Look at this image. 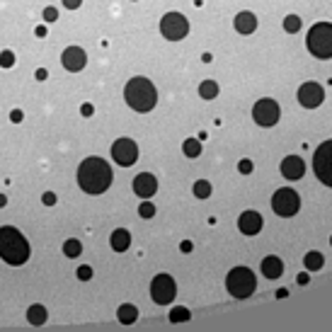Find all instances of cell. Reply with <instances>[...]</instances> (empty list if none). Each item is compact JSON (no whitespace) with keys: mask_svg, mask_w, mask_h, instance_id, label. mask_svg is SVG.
Listing matches in <instances>:
<instances>
[{"mask_svg":"<svg viewBox=\"0 0 332 332\" xmlns=\"http://www.w3.org/2000/svg\"><path fill=\"white\" fill-rule=\"evenodd\" d=\"M112 179L114 175L109 163L97 155H90L78 165V187L85 194H104L112 187Z\"/></svg>","mask_w":332,"mask_h":332,"instance_id":"cell-1","label":"cell"},{"mask_svg":"<svg viewBox=\"0 0 332 332\" xmlns=\"http://www.w3.org/2000/svg\"><path fill=\"white\" fill-rule=\"evenodd\" d=\"M29 255H32V247L22 233L12 226H3L0 228V260L12 267H20L29 260Z\"/></svg>","mask_w":332,"mask_h":332,"instance_id":"cell-2","label":"cell"},{"mask_svg":"<svg viewBox=\"0 0 332 332\" xmlns=\"http://www.w3.org/2000/svg\"><path fill=\"white\" fill-rule=\"evenodd\" d=\"M124 100H126V104H129L133 112L148 114V112L158 104V90H155L153 80L136 76L126 83V88H124Z\"/></svg>","mask_w":332,"mask_h":332,"instance_id":"cell-3","label":"cell"},{"mask_svg":"<svg viewBox=\"0 0 332 332\" xmlns=\"http://www.w3.org/2000/svg\"><path fill=\"white\" fill-rule=\"evenodd\" d=\"M306 49L310 56L327 61L332 58V22H318L313 24L306 34Z\"/></svg>","mask_w":332,"mask_h":332,"instance_id":"cell-4","label":"cell"},{"mask_svg":"<svg viewBox=\"0 0 332 332\" xmlns=\"http://www.w3.org/2000/svg\"><path fill=\"white\" fill-rule=\"evenodd\" d=\"M226 288L233 299H250L257 288V279L247 267H233L226 277Z\"/></svg>","mask_w":332,"mask_h":332,"instance_id":"cell-5","label":"cell"},{"mask_svg":"<svg viewBox=\"0 0 332 332\" xmlns=\"http://www.w3.org/2000/svg\"><path fill=\"white\" fill-rule=\"evenodd\" d=\"M272 211L281 216V218H291L301 211V197L296 189L291 187H281L272 194Z\"/></svg>","mask_w":332,"mask_h":332,"instance_id":"cell-6","label":"cell"},{"mask_svg":"<svg viewBox=\"0 0 332 332\" xmlns=\"http://www.w3.org/2000/svg\"><path fill=\"white\" fill-rule=\"evenodd\" d=\"M313 172L325 187H332V138L315 148L313 153Z\"/></svg>","mask_w":332,"mask_h":332,"instance_id":"cell-7","label":"cell"},{"mask_svg":"<svg viewBox=\"0 0 332 332\" xmlns=\"http://www.w3.org/2000/svg\"><path fill=\"white\" fill-rule=\"evenodd\" d=\"M160 34L165 36L167 42H182L189 34V22L185 15L179 12H167L160 20Z\"/></svg>","mask_w":332,"mask_h":332,"instance_id":"cell-8","label":"cell"},{"mask_svg":"<svg viewBox=\"0 0 332 332\" xmlns=\"http://www.w3.org/2000/svg\"><path fill=\"white\" fill-rule=\"evenodd\" d=\"M177 296V284L170 274H155L153 281H151V299L158 303V306H167L172 303Z\"/></svg>","mask_w":332,"mask_h":332,"instance_id":"cell-9","label":"cell"},{"mask_svg":"<svg viewBox=\"0 0 332 332\" xmlns=\"http://www.w3.org/2000/svg\"><path fill=\"white\" fill-rule=\"evenodd\" d=\"M252 119H255L260 126H274V124L281 119V107L277 104V100L262 97V100H257L255 107H252Z\"/></svg>","mask_w":332,"mask_h":332,"instance_id":"cell-10","label":"cell"},{"mask_svg":"<svg viewBox=\"0 0 332 332\" xmlns=\"http://www.w3.org/2000/svg\"><path fill=\"white\" fill-rule=\"evenodd\" d=\"M112 158H114L117 165H122V167L133 165L138 160V145H136V141L133 138H117L112 143Z\"/></svg>","mask_w":332,"mask_h":332,"instance_id":"cell-11","label":"cell"},{"mask_svg":"<svg viewBox=\"0 0 332 332\" xmlns=\"http://www.w3.org/2000/svg\"><path fill=\"white\" fill-rule=\"evenodd\" d=\"M322 100H325V90L322 85H318L315 80H308V83H303L299 88V102L301 107H306V109H315V107H320Z\"/></svg>","mask_w":332,"mask_h":332,"instance_id":"cell-12","label":"cell"},{"mask_svg":"<svg viewBox=\"0 0 332 332\" xmlns=\"http://www.w3.org/2000/svg\"><path fill=\"white\" fill-rule=\"evenodd\" d=\"M88 63V54H85V49L83 46H68L66 51L61 54V66L70 70V73H78V70H83Z\"/></svg>","mask_w":332,"mask_h":332,"instance_id":"cell-13","label":"cell"},{"mask_svg":"<svg viewBox=\"0 0 332 332\" xmlns=\"http://www.w3.org/2000/svg\"><path fill=\"white\" fill-rule=\"evenodd\" d=\"M279 170H281V175L286 179L296 182V179H301L306 175V163H303V158H299V155H286V158L281 160Z\"/></svg>","mask_w":332,"mask_h":332,"instance_id":"cell-14","label":"cell"},{"mask_svg":"<svg viewBox=\"0 0 332 332\" xmlns=\"http://www.w3.org/2000/svg\"><path fill=\"white\" fill-rule=\"evenodd\" d=\"M133 192L141 197V199H151L155 192H158V179L151 172H141L133 177Z\"/></svg>","mask_w":332,"mask_h":332,"instance_id":"cell-15","label":"cell"},{"mask_svg":"<svg viewBox=\"0 0 332 332\" xmlns=\"http://www.w3.org/2000/svg\"><path fill=\"white\" fill-rule=\"evenodd\" d=\"M262 226H265V221H262V216L257 211H243L240 218H238V228H240L243 235H257L262 231Z\"/></svg>","mask_w":332,"mask_h":332,"instance_id":"cell-16","label":"cell"},{"mask_svg":"<svg viewBox=\"0 0 332 332\" xmlns=\"http://www.w3.org/2000/svg\"><path fill=\"white\" fill-rule=\"evenodd\" d=\"M233 27H235V32L247 36V34H252L257 29V15H252L250 10H243L235 15V20H233Z\"/></svg>","mask_w":332,"mask_h":332,"instance_id":"cell-17","label":"cell"},{"mask_svg":"<svg viewBox=\"0 0 332 332\" xmlns=\"http://www.w3.org/2000/svg\"><path fill=\"white\" fill-rule=\"evenodd\" d=\"M260 269H262V277H267V279H279L281 274H284V262H281L277 255H269V257H265V260H262Z\"/></svg>","mask_w":332,"mask_h":332,"instance_id":"cell-18","label":"cell"},{"mask_svg":"<svg viewBox=\"0 0 332 332\" xmlns=\"http://www.w3.org/2000/svg\"><path fill=\"white\" fill-rule=\"evenodd\" d=\"M109 245L114 252H126L131 247V233L126 228H117V231L109 235Z\"/></svg>","mask_w":332,"mask_h":332,"instance_id":"cell-19","label":"cell"},{"mask_svg":"<svg viewBox=\"0 0 332 332\" xmlns=\"http://www.w3.org/2000/svg\"><path fill=\"white\" fill-rule=\"evenodd\" d=\"M46 318H49V313H46V308L42 303H34V306L27 308V322L34 325V327H42L46 322Z\"/></svg>","mask_w":332,"mask_h":332,"instance_id":"cell-20","label":"cell"},{"mask_svg":"<svg viewBox=\"0 0 332 332\" xmlns=\"http://www.w3.org/2000/svg\"><path fill=\"white\" fill-rule=\"evenodd\" d=\"M117 318H119L122 325H133V322L138 320V308L133 303H122L119 310H117Z\"/></svg>","mask_w":332,"mask_h":332,"instance_id":"cell-21","label":"cell"},{"mask_svg":"<svg viewBox=\"0 0 332 332\" xmlns=\"http://www.w3.org/2000/svg\"><path fill=\"white\" fill-rule=\"evenodd\" d=\"M322 265H325V257L320 252H315V250L306 252V257H303V267L308 272H318V269H322Z\"/></svg>","mask_w":332,"mask_h":332,"instance_id":"cell-22","label":"cell"},{"mask_svg":"<svg viewBox=\"0 0 332 332\" xmlns=\"http://www.w3.org/2000/svg\"><path fill=\"white\" fill-rule=\"evenodd\" d=\"M199 97L201 100L218 97V83H216V80H204V83H199Z\"/></svg>","mask_w":332,"mask_h":332,"instance_id":"cell-23","label":"cell"},{"mask_svg":"<svg viewBox=\"0 0 332 332\" xmlns=\"http://www.w3.org/2000/svg\"><path fill=\"white\" fill-rule=\"evenodd\" d=\"M80 252H83V243L78 238H68L66 243H63V255L66 257L76 260V257H80Z\"/></svg>","mask_w":332,"mask_h":332,"instance_id":"cell-24","label":"cell"},{"mask_svg":"<svg viewBox=\"0 0 332 332\" xmlns=\"http://www.w3.org/2000/svg\"><path fill=\"white\" fill-rule=\"evenodd\" d=\"M170 322H187L189 318H192V313H189V308H185V306H172V310H170Z\"/></svg>","mask_w":332,"mask_h":332,"instance_id":"cell-25","label":"cell"},{"mask_svg":"<svg viewBox=\"0 0 332 332\" xmlns=\"http://www.w3.org/2000/svg\"><path fill=\"white\" fill-rule=\"evenodd\" d=\"M182 151L187 158H199L201 155V143L199 138H185V143H182Z\"/></svg>","mask_w":332,"mask_h":332,"instance_id":"cell-26","label":"cell"},{"mask_svg":"<svg viewBox=\"0 0 332 332\" xmlns=\"http://www.w3.org/2000/svg\"><path fill=\"white\" fill-rule=\"evenodd\" d=\"M192 192H194L197 199H209L211 197V182H206V179H197L194 187H192Z\"/></svg>","mask_w":332,"mask_h":332,"instance_id":"cell-27","label":"cell"},{"mask_svg":"<svg viewBox=\"0 0 332 332\" xmlns=\"http://www.w3.org/2000/svg\"><path fill=\"white\" fill-rule=\"evenodd\" d=\"M301 17L299 15H286V17H284V29H286L288 34H296L301 29Z\"/></svg>","mask_w":332,"mask_h":332,"instance_id":"cell-28","label":"cell"},{"mask_svg":"<svg viewBox=\"0 0 332 332\" xmlns=\"http://www.w3.org/2000/svg\"><path fill=\"white\" fill-rule=\"evenodd\" d=\"M138 216H141V218H153V216H155V206L151 204V201H143V204L138 206Z\"/></svg>","mask_w":332,"mask_h":332,"instance_id":"cell-29","label":"cell"},{"mask_svg":"<svg viewBox=\"0 0 332 332\" xmlns=\"http://www.w3.org/2000/svg\"><path fill=\"white\" fill-rule=\"evenodd\" d=\"M15 66V54L12 51H0V68H12Z\"/></svg>","mask_w":332,"mask_h":332,"instance_id":"cell-30","label":"cell"},{"mask_svg":"<svg viewBox=\"0 0 332 332\" xmlns=\"http://www.w3.org/2000/svg\"><path fill=\"white\" fill-rule=\"evenodd\" d=\"M76 277L80 279V281H90V279H92V267H88V265L78 267V269H76Z\"/></svg>","mask_w":332,"mask_h":332,"instance_id":"cell-31","label":"cell"},{"mask_svg":"<svg viewBox=\"0 0 332 332\" xmlns=\"http://www.w3.org/2000/svg\"><path fill=\"white\" fill-rule=\"evenodd\" d=\"M252 160H250V158H243V160H240V163H238V170H240V172H243V175H250V172H252Z\"/></svg>","mask_w":332,"mask_h":332,"instance_id":"cell-32","label":"cell"},{"mask_svg":"<svg viewBox=\"0 0 332 332\" xmlns=\"http://www.w3.org/2000/svg\"><path fill=\"white\" fill-rule=\"evenodd\" d=\"M44 20H46V22H56V20H58V10H56V8H51V5H49V8H44Z\"/></svg>","mask_w":332,"mask_h":332,"instance_id":"cell-33","label":"cell"},{"mask_svg":"<svg viewBox=\"0 0 332 332\" xmlns=\"http://www.w3.org/2000/svg\"><path fill=\"white\" fill-rule=\"evenodd\" d=\"M42 201H44L46 206H54V204H56V194H54V192H44V194H42Z\"/></svg>","mask_w":332,"mask_h":332,"instance_id":"cell-34","label":"cell"},{"mask_svg":"<svg viewBox=\"0 0 332 332\" xmlns=\"http://www.w3.org/2000/svg\"><path fill=\"white\" fill-rule=\"evenodd\" d=\"M22 119H24L22 109H12V112H10V122H12V124H20Z\"/></svg>","mask_w":332,"mask_h":332,"instance_id":"cell-35","label":"cell"},{"mask_svg":"<svg viewBox=\"0 0 332 332\" xmlns=\"http://www.w3.org/2000/svg\"><path fill=\"white\" fill-rule=\"evenodd\" d=\"M80 5H83V0H63V8H66V10H78Z\"/></svg>","mask_w":332,"mask_h":332,"instance_id":"cell-36","label":"cell"},{"mask_svg":"<svg viewBox=\"0 0 332 332\" xmlns=\"http://www.w3.org/2000/svg\"><path fill=\"white\" fill-rule=\"evenodd\" d=\"M92 112H95V107H92L90 102H85V104L80 107V114H83V117H92Z\"/></svg>","mask_w":332,"mask_h":332,"instance_id":"cell-37","label":"cell"},{"mask_svg":"<svg viewBox=\"0 0 332 332\" xmlns=\"http://www.w3.org/2000/svg\"><path fill=\"white\" fill-rule=\"evenodd\" d=\"M192 247H194V245H192V240H182V245H179V250H182L185 255H189V252H192Z\"/></svg>","mask_w":332,"mask_h":332,"instance_id":"cell-38","label":"cell"},{"mask_svg":"<svg viewBox=\"0 0 332 332\" xmlns=\"http://www.w3.org/2000/svg\"><path fill=\"white\" fill-rule=\"evenodd\" d=\"M49 78V70L46 68H36V80H46Z\"/></svg>","mask_w":332,"mask_h":332,"instance_id":"cell-39","label":"cell"},{"mask_svg":"<svg viewBox=\"0 0 332 332\" xmlns=\"http://www.w3.org/2000/svg\"><path fill=\"white\" fill-rule=\"evenodd\" d=\"M296 281H299V284H308V281H310V277H308V272H301L299 277H296Z\"/></svg>","mask_w":332,"mask_h":332,"instance_id":"cell-40","label":"cell"},{"mask_svg":"<svg viewBox=\"0 0 332 332\" xmlns=\"http://www.w3.org/2000/svg\"><path fill=\"white\" fill-rule=\"evenodd\" d=\"M34 34H36L39 39H44V36H46L49 32H46V27H36V32H34Z\"/></svg>","mask_w":332,"mask_h":332,"instance_id":"cell-41","label":"cell"},{"mask_svg":"<svg viewBox=\"0 0 332 332\" xmlns=\"http://www.w3.org/2000/svg\"><path fill=\"white\" fill-rule=\"evenodd\" d=\"M286 296H288L286 288H279V291H277V299H286Z\"/></svg>","mask_w":332,"mask_h":332,"instance_id":"cell-42","label":"cell"},{"mask_svg":"<svg viewBox=\"0 0 332 332\" xmlns=\"http://www.w3.org/2000/svg\"><path fill=\"white\" fill-rule=\"evenodd\" d=\"M5 204H8V197H5V194H0V206H5Z\"/></svg>","mask_w":332,"mask_h":332,"instance_id":"cell-43","label":"cell"},{"mask_svg":"<svg viewBox=\"0 0 332 332\" xmlns=\"http://www.w3.org/2000/svg\"><path fill=\"white\" fill-rule=\"evenodd\" d=\"M330 245H332V235H330Z\"/></svg>","mask_w":332,"mask_h":332,"instance_id":"cell-44","label":"cell"},{"mask_svg":"<svg viewBox=\"0 0 332 332\" xmlns=\"http://www.w3.org/2000/svg\"><path fill=\"white\" fill-rule=\"evenodd\" d=\"M133 3H136V0H133Z\"/></svg>","mask_w":332,"mask_h":332,"instance_id":"cell-45","label":"cell"}]
</instances>
